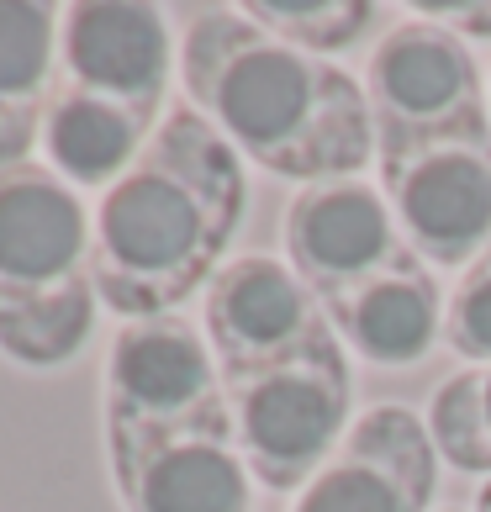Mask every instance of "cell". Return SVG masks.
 Wrapping results in <instances>:
<instances>
[{"label": "cell", "instance_id": "cell-12", "mask_svg": "<svg viewBox=\"0 0 491 512\" xmlns=\"http://www.w3.org/2000/svg\"><path fill=\"white\" fill-rule=\"evenodd\" d=\"M106 476L122 512H259V481L233 444V423L117 449Z\"/></svg>", "mask_w": 491, "mask_h": 512}, {"label": "cell", "instance_id": "cell-4", "mask_svg": "<svg viewBox=\"0 0 491 512\" xmlns=\"http://www.w3.org/2000/svg\"><path fill=\"white\" fill-rule=\"evenodd\" d=\"M233 444L259 491H301L354 428V365L333 322L280 365L222 381Z\"/></svg>", "mask_w": 491, "mask_h": 512}, {"label": "cell", "instance_id": "cell-8", "mask_svg": "<svg viewBox=\"0 0 491 512\" xmlns=\"http://www.w3.org/2000/svg\"><path fill=\"white\" fill-rule=\"evenodd\" d=\"M381 196L428 270H470L491 249V138L433 143L381 164Z\"/></svg>", "mask_w": 491, "mask_h": 512}, {"label": "cell", "instance_id": "cell-11", "mask_svg": "<svg viewBox=\"0 0 491 512\" xmlns=\"http://www.w3.org/2000/svg\"><path fill=\"white\" fill-rule=\"evenodd\" d=\"M439 449L412 407H365L333 460L296 491L291 512H433Z\"/></svg>", "mask_w": 491, "mask_h": 512}, {"label": "cell", "instance_id": "cell-20", "mask_svg": "<svg viewBox=\"0 0 491 512\" xmlns=\"http://www.w3.org/2000/svg\"><path fill=\"white\" fill-rule=\"evenodd\" d=\"M476 512H491V481L476 491Z\"/></svg>", "mask_w": 491, "mask_h": 512}, {"label": "cell", "instance_id": "cell-3", "mask_svg": "<svg viewBox=\"0 0 491 512\" xmlns=\"http://www.w3.org/2000/svg\"><path fill=\"white\" fill-rule=\"evenodd\" d=\"M96 206L48 164L0 169V354L64 370L96 333Z\"/></svg>", "mask_w": 491, "mask_h": 512}, {"label": "cell", "instance_id": "cell-14", "mask_svg": "<svg viewBox=\"0 0 491 512\" xmlns=\"http://www.w3.org/2000/svg\"><path fill=\"white\" fill-rule=\"evenodd\" d=\"M59 22L48 0H0V169L32 164L59 90Z\"/></svg>", "mask_w": 491, "mask_h": 512}, {"label": "cell", "instance_id": "cell-13", "mask_svg": "<svg viewBox=\"0 0 491 512\" xmlns=\"http://www.w3.org/2000/svg\"><path fill=\"white\" fill-rule=\"evenodd\" d=\"M444 307H449L444 286L412 254L402 264H391L386 275L323 301V317L333 322V333L344 338V349L354 359L381 365V370H412L444 338Z\"/></svg>", "mask_w": 491, "mask_h": 512}, {"label": "cell", "instance_id": "cell-16", "mask_svg": "<svg viewBox=\"0 0 491 512\" xmlns=\"http://www.w3.org/2000/svg\"><path fill=\"white\" fill-rule=\"evenodd\" d=\"M238 11L280 43L312 53V59L365 48L370 37L381 43L396 27V11L370 6V0H243Z\"/></svg>", "mask_w": 491, "mask_h": 512}, {"label": "cell", "instance_id": "cell-15", "mask_svg": "<svg viewBox=\"0 0 491 512\" xmlns=\"http://www.w3.org/2000/svg\"><path fill=\"white\" fill-rule=\"evenodd\" d=\"M159 132V122L138 117V111L90 101L80 90H53L48 122H43V164L59 180H69L74 191H96L106 196L117 185L138 154L148 148V138Z\"/></svg>", "mask_w": 491, "mask_h": 512}, {"label": "cell", "instance_id": "cell-17", "mask_svg": "<svg viewBox=\"0 0 491 512\" xmlns=\"http://www.w3.org/2000/svg\"><path fill=\"white\" fill-rule=\"evenodd\" d=\"M428 433L439 460L491 481V365H465L433 391Z\"/></svg>", "mask_w": 491, "mask_h": 512}, {"label": "cell", "instance_id": "cell-9", "mask_svg": "<svg viewBox=\"0 0 491 512\" xmlns=\"http://www.w3.org/2000/svg\"><path fill=\"white\" fill-rule=\"evenodd\" d=\"M323 328V301L275 254H238L201 291V333L217 354L222 381L280 365Z\"/></svg>", "mask_w": 491, "mask_h": 512}, {"label": "cell", "instance_id": "cell-18", "mask_svg": "<svg viewBox=\"0 0 491 512\" xmlns=\"http://www.w3.org/2000/svg\"><path fill=\"white\" fill-rule=\"evenodd\" d=\"M444 344L455 349L465 365H491V249L460 270L455 291L444 307Z\"/></svg>", "mask_w": 491, "mask_h": 512}, {"label": "cell", "instance_id": "cell-2", "mask_svg": "<svg viewBox=\"0 0 491 512\" xmlns=\"http://www.w3.org/2000/svg\"><path fill=\"white\" fill-rule=\"evenodd\" d=\"M249 212L233 143L191 106H169L138 164L96 196V291L122 322L180 312L217 280Z\"/></svg>", "mask_w": 491, "mask_h": 512}, {"label": "cell", "instance_id": "cell-5", "mask_svg": "<svg viewBox=\"0 0 491 512\" xmlns=\"http://www.w3.org/2000/svg\"><path fill=\"white\" fill-rule=\"evenodd\" d=\"M486 69L476 48L428 16H396V27L370 43L365 101L375 122V159H407L433 143L491 138Z\"/></svg>", "mask_w": 491, "mask_h": 512}, {"label": "cell", "instance_id": "cell-7", "mask_svg": "<svg viewBox=\"0 0 491 512\" xmlns=\"http://www.w3.org/2000/svg\"><path fill=\"white\" fill-rule=\"evenodd\" d=\"M180 69L169 11L143 0H80L59 22V85L90 101L138 111L148 122L169 117V80Z\"/></svg>", "mask_w": 491, "mask_h": 512}, {"label": "cell", "instance_id": "cell-22", "mask_svg": "<svg viewBox=\"0 0 491 512\" xmlns=\"http://www.w3.org/2000/svg\"><path fill=\"white\" fill-rule=\"evenodd\" d=\"M449 512H455V507H449Z\"/></svg>", "mask_w": 491, "mask_h": 512}, {"label": "cell", "instance_id": "cell-19", "mask_svg": "<svg viewBox=\"0 0 491 512\" xmlns=\"http://www.w3.org/2000/svg\"><path fill=\"white\" fill-rule=\"evenodd\" d=\"M418 16H428V22L449 27L455 37H476V43H486L491 37V6H418Z\"/></svg>", "mask_w": 491, "mask_h": 512}, {"label": "cell", "instance_id": "cell-1", "mask_svg": "<svg viewBox=\"0 0 491 512\" xmlns=\"http://www.w3.org/2000/svg\"><path fill=\"white\" fill-rule=\"evenodd\" d=\"M180 85L185 106L264 175L323 185L354 180L375 159L365 85L333 59L270 37L238 6L191 11L180 37Z\"/></svg>", "mask_w": 491, "mask_h": 512}, {"label": "cell", "instance_id": "cell-10", "mask_svg": "<svg viewBox=\"0 0 491 512\" xmlns=\"http://www.w3.org/2000/svg\"><path fill=\"white\" fill-rule=\"evenodd\" d=\"M280 238H286V264L307 280L317 301H333L412 259L381 185H370L365 175L301 185L286 206Z\"/></svg>", "mask_w": 491, "mask_h": 512}, {"label": "cell", "instance_id": "cell-6", "mask_svg": "<svg viewBox=\"0 0 491 512\" xmlns=\"http://www.w3.org/2000/svg\"><path fill=\"white\" fill-rule=\"evenodd\" d=\"M206 423H228V391L201 322L185 312L122 322L101 365V449L117 454Z\"/></svg>", "mask_w": 491, "mask_h": 512}, {"label": "cell", "instance_id": "cell-21", "mask_svg": "<svg viewBox=\"0 0 491 512\" xmlns=\"http://www.w3.org/2000/svg\"><path fill=\"white\" fill-rule=\"evenodd\" d=\"M486 111H491V85H486Z\"/></svg>", "mask_w": 491, "mask_h": 512}]
</instances>
